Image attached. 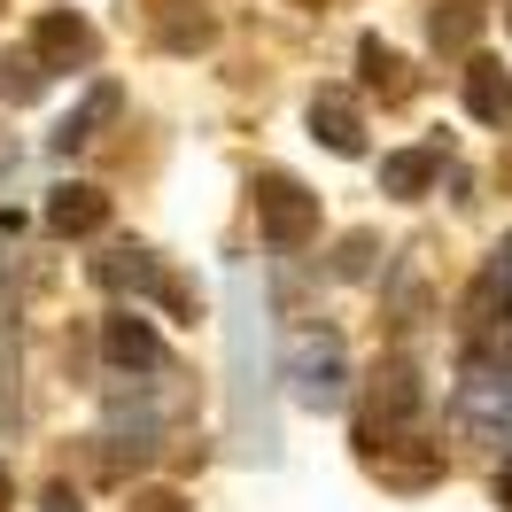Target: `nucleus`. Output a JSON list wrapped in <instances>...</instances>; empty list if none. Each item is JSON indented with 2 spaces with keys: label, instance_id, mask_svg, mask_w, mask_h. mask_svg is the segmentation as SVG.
<instances>
[{
  "label": "nucleus",
  "instance_id": "nucleus-16",
  "mask_svg": "<svg viewBox=\"0 0 512 512\" xmlns=\"http://www.w3.org/2000/svg\"><path fill=\"white\" fill-rule=\"evenodd\" d=\"M210 39H218V24H210L202 8H171V16H163V47H171V55H194V47H210Z\"/></svg>",
  "mask_w": 512,
  "mask_h": 512
},
{
  "label": "nucleus",
  "instance_id": "nucleus-19",
  "mask_svg": "<svg viewBox=\"0 0 512 512\" xmlns=\"http://www.w3.org/2000/svg\"><path fill=\"white\" fill-rule=\"evenodd\" d=\"M125 512H187V497H179V489H140Z\"/></svg>",
  "mask_w": 512,
  "mask_h": 512
},
{
  "label": "nucleus",
  "instance_id": "nucleus-20",
  "mask_svg": "<svg viewBox=\"0 0 512 512\" xmlns=\"http://www.w3.org/2000/svg\"><path fill=\"white\" fill-rule=\"evenodd\" d=\"M47 512H86V505H78V489H63V481H55V489H47Z\"/></svg>",
  "mask_w": 512,
  "mask_h": 512
},
{
  "label": "nucleus",
  "instance_id": "nucleus-21",
  "mask_svg": "<svg viewBox=\"0 0 512 512\" xmlns=\"http://www.w3.org/2000/svg\"><path fill=\"white\" fill-rule=\"evenodd\" d=\"M497 280H512V233H505V249H497V264H489Z\"/></svg>",
  "mask_w": 512,
  "mask_h": 512
},
{
  "label": "nucleus",
  "instance_id": "nucleus-1",
  "mask_svg": "<svg viewBox=\"0 0 512 512\" xmlns=\"http://www.w3.org/2000/svg\"><path fill=\"white\" fill-rule=\"evenodd\" d=\"M225 404H233V443L241 458L272 466L280 458V419H272V342H264V288L249 264L225 272Z\"/></svg>",
  "mask_w": 512,
  "mask_h": 512
},
{
  "label": "nucleus",
  "instance_id": "nucleus-6",
  "mask_svg": "<svg viewBox=\"0 0 512 512\" xmlns=\"http://www.w3.org/2000/svg\"><path fill=\"white\" fill-rule=\"evenodd\" d=\"M101 357L117 365V373H171V350H163V334L140 311H117V319H101Z\"/></svg>",
  "mask_w": 512,
  "mask_h": 512
},
{
  "label": "nucleus",
  "instance_id": "nucleus-9",
  "mask_svg": "<svg viewBox=\"0 0 512 512\" xmlns=\"http://www.w3.org/2000/svg\"><path fill=\"white\" fill-rule=\"evenodd\" d=\"M109 225V194L86 187V179H63V187L47 194V233H63V241H78V233H101Z\"/></svg>",
  "mask_w": 512,
  "mask_h": 512
},
{
  "label": "nucleus",
  "instance_id": "nucleus-4",
  "mask_svg": "<svg viewBox=\"0 0 512 512\" xmlns=\"http://www.w3.org/2000/svg\"><path fill=\"white\" fill-rule=\"evenodd\" d=\"M94 280H101V288H132V295H156L163 311H179V319H194V288H187V280H171V272H163L156 256H148V249H132V241H125V249H109V256H94Z\"/></svg>",
  "mask_w": 512,
  "mask_h": 512
},
{
  "label": "nucleus",
  "instance_id": "nucleus-23",
  "mask_svg": "<svg viewBox=\"0 0 512 512\" xmlns=\"http://www.w3.org/2000/svg\"><path fill=\"white\" fill-rule=\"evenodd\" d=\"M0 505H8V466H0Z\"/></svg>",
  "mask_w": 512,
  "mask_h": 512
},
{
  "label": "nucleus",
  "instance_id": "nucleus-14",
  "mask_svg": "<svg viewBox=\"0 0 512 512\" xmlns=\"http://www.w3.org/2000/svg\"><path fill=\"white\" fill-rule=\"evenodd\" d=\"M505 326H512V280L481 272L466 288V334H505Z\"/></svg>",
  "mask_w": 512,
  "mask_h": 512
},
{
  "label": "nucleus",
  "instance_id": "nucleus-5",
  "mask_svg": "<svg viewBox=\"0 0 512 512\" xmlns=\"http://www.w3.org/2000/svg\"><path fill=\"white\" fill-rule=\"evenodd\" d=\"M419 404H427V388H419L412 365H404V357H396V365H381V373H373V404H365V435H357V443L381 450L388 435H404V427L419 419Z\"/></svg>",
  "mask_w": 512,
  "mask_h": 512
},
{
  "label": "nucleus",
  "instance_id": "nucleus-17",
  "mask_svg": "<svg viewBox=\"0 0 512 512\" xmlns=\"http://www.w3.org/2000/svg\"><path fill=\"white\" fill-rule=\"evenodd\" d=\"M0 86H8V101H32L39 86H47V63H39L32 47H24V55H0Z\"/></svg>",
  "mask_w": 512,
  "mask_h": 512
},
{
  "label": "nucleus",
  "instance_id": "nucleus-15",
  "mask_svg": "<svg viewBox=\"0 0 512 512\" xmlns=\"http://www.w3.org/2000/svg\"><path fill=\"white\" fill-rule=\"evenodd\" d=\"M427 32H435V47H443V55H458V47H474L481 8H474V0H450V8H435V24H427Z\"/></svg>",
  "mask_w": 512,
  "mask_h": 512
},
{
  "label": "nucleus",
  "instance_id": "nucleus-11",
  "mask_svg": "<svg viewBox=\"0 0 512 512\" xmlns=\"http://www.w3.org/2000/svg\"><path fill=\"white\" fill-rule=\"evenodd\" d=\"M466 109H474V125H505L512 117V70L497 55H474L466 63Z\"/></svg>",
  "mask_w": 512,
  "mask_h": 512
},
{
  "label": "nucleus",
  "instance_id": "nucleus-7",
  "mask_svg": "<svg viewBox=\"0 0 512 512\" xmlns=\"http://www.w3.org/2000/svg\"><path fill=\"white\" fill-rule=\"evenodd\" d=\"M32 55L47 70H94V55H101V32L86 24V16H70V8H47L32 24Z\"/></svg>",
  "mask_w": 512,
  "mask_h": 512
},
{
  "label": "nucleus",
  "instance_id": "nucleus-3",
  "mask_svg": "<svg viewBox=\"0 0 512 512\" xmlns=\"http://www.w3.org/2000/svg\"><path fill=\"white\" fill-rule=\"evenodd\" d=\"M288 388L303 412H342V396H350V357L334 334H303L288 350Z\"/></svg>",
  "mask_w": 512,
  "mask_h": 512
},
{
  "label": "nucleus",
  "instance_id": "nucleus-2",
  "mask_svg": "<svg viewBox=\"0 0 512 512\" xmlns=\"http://www.w3.org/2000/svg\"><path fill=\"white\" fill-rule=\"evenodd\" d=\"M256 225H264V241L280 256L311 249V241H319V194L295 187L288 171H264V179H256Z\"/></svg>",
  "mask_w": 512,
  "mask_h": 512
},
{
  "label": "nucleus",
  "instance_id": "nucleus-22",
  "mask_svg": "<svg viewBox=\"0 0 512 512\" xmlns=\"http://www.w3.org/2000/svg\"><path fill=\"white\" fill-rule=\"evenodd\" d=\"M497 505H505V512H512V474H497Z\"/></svg>",
  "mask_w": 512,
  "mask_h": 512
},
{
  "label": "nucleus",
  "instance_id": "nucleus-13",
  "mask_svg": "<svg viewBox=\"0 0 512 512\" xmlns=\"http://www.w3.org/2000/svg\"><path fill=\"white\" fill-rule=\"evenodd\" d=\"M427 187H435V148H396V156H381V194L419 202Z\"/></svg>",
  "mask_w": 512,
  "mask_h": 512
},
{
  "label": "nucleus",
  "instance_id": "nucleus-18",
  "mask_svg": "<svg viewBox=\"0 0 512 512\" xmlns=\"http://www.w3.org/2000/svg\"><path fill=\"white\" fill-rule=\"evenodd\" d=\"M373 249H381L373 233H350V241H342V256H334V272H342V280H365V272H373Z\"/></svg>",
  "mask_w": 512,
  "mask_h": 512
},
{
  "label": "nucleus",
  "instance_id": "nucleus-12",
  "mask_svg": "<svg viewBox=\"0 0 512 512\" xmlns=\"http://www.w3.org/2000/svg\"><path fill=\"white\" fill-rule=\"evenodd\" d=\"M357 70H365V86H373L381 101H404V94H412V63H404L388 39H373V32L357 39Z\"/></svg>",
  "mask_w": 512,
  "mask_h": 512
},
{
  "label": "nucleus",
  "instance_id": "nucleus-10",
  "mask_svg": "<svg viewBox=\"0 0 512 512\" xmlns=\"http://www.w3.org/2000/svg\"><path fill=\"white\" fill-rule=\"evenodd\" d=\"M311 132H319L334 156H365V117H357V101L342 86H319L311 94Z\"/></svg>",
  "mask_w": 512,
  "mask_h": 512
},
{
  "label": "nucleus",
  "instance_id": "nucleus-8",
  "mask_svg": "<svg viewBox=\"0 0 512 512\" xmlns=\"http://www.w3.org/2000/svg\"><path fill=\"white\" fill-rule=\"evenodd\" d=\"M117 109H125V94H117V86L101 78L94 94L78 101V109H70V117H63V125H55V132H47V148H55V156H78V148H94L101 132L117 125Z\"/></svg>",
  "mask_w": 512,
  "mask_h": 512
}]
</instances>
